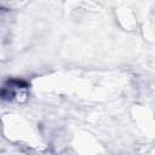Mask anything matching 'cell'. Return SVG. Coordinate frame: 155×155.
I'll use <instances>...</instances> for the list:
<instances>
[{
  "mask_svg": "<svg viewBox=\"0 0 155 155\" xmlns=\"http://www.w3.org/2000/svg\"><path fill=\"white\" fill-rule=\"evenodd\" d=\"M29 88V84L21 79H8L0 87V98L6 101H12L17 98V96L22 91H27Z\"/></svg>",
  "mask_w": 155,
  "mask_h": 155,
  "instance_id": "obj_1",
  "label": "cell"
}]
</instances>
